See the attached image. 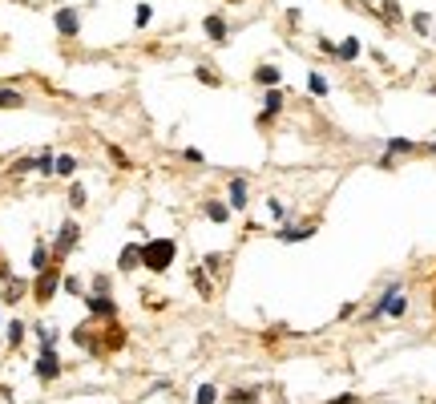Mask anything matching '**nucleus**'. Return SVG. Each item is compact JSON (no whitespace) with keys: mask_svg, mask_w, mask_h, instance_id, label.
I'll list each match as a JSON object with an SVG mask.
<instances>
[{"mask_svg":"<svg viewBox=\"0 0 436 404\" xmlns=\"http://www.w3.org/2000/svg\"><path fill=\"white\" fill-rule=\"evenodd\" d=\"M174 259H178V242L174 239H150L142 242V267L145 271H170L174 267Z\"/></svg>","mask_w":436,"mask_h":404,"instance_id":"obj_1","label":"nucleus"},{"mask_svg":"<svg viewBox=\"0 0 436 404\" xmlns=\"http://www.w3.org/2000/svg\"><path fill=\"white\" fill-rule=\"evenodd\" d=\"M404 311H408V299H404V291L392 283V287L384 291V299L371 307V315H392V320H400Z\"/></svg>","mask_w":436,"mask_h":404,"instance_id":"obj_2","label":"nucleus"},{"mask_svg":"<svg viewBox=\"0 0 436 404\" xmlns=\"http://www.w3.org/2000/svg\"><path fill=\"white\" fill-rule=\"evenodd\" d=\"M77 239H81L77 219H65L61 230H57V239H53V259H65L69 251H73V247H77Z\"/></svg>","mask_w":436,"mask_h":404,"instance_id":"obj_3","label":"nucleus"},{"mask_svg":"<svg viewBox=\"0 0 436 404\" xmlns=\"http://www.w3.org/2000/svg\"><path fill=\"white\" fill-rule=\"evenodd\" d=\"M57 283H61V271H57V263L48 267V271L37 275V283H32V295H37V304H48L53 295H57Z\"/></svg>","mask_w":436,"mask_h":404,"instance_id":"obj_4","label":"nucleus"},{"mask_svg":"<svg viewBox=\"0 0 436 404\" xmlns=\"http://www.w3.org/2000/svg\"><path fill=\"white\" fill-rule=\"evenodd\" d=\"M53 25H57V32H61V37H77V32H81V16H77V8H57Z\"/></svg>","mask_w":436,"mask_h":404,"instance_id":"obj_5","label":"nucleus"},{"mask_svg":"<svg viewBox=\"0 0 436 404\" xmlns=\"http://www.w3.org/2000/svg\"><path fill=\"white\" fill-rule=\"evenodd\" d=\"M37 376H41V380H57V376H61V360H57L53 348L41 352V360H37Z\"/></svg>","mask_w":436,"mask_h":404,"instance_id":"obj_6","label":"nucleus"},{"mask_svg":"<svg viewBox=\"0 0 436 404\" xmlns=\"http://www.w3.org/2000/svg\"><path fill=\"white\" fill-rule=\"evenodd\" d=\"M85 307H89V315H101V320H110L113 311H117V304H113L110 295H85Z\"/></svg>","mask_w":436,"mask_h":404,"instance_id":"obj_7","label":"nucleus"},{"mask_svg":"<svg viewBox=\"0 0 436 404\" xmlns=\"http://www.w3.org/2000/svg\"><path fill=\"white\" fill-rule=\"evenodd\" d=\"M117 267H121V271H138V267H142V242H126L121 255H117Z\"/></svg>","mask_w":436,"mask_h":404,"instance_id":"obj_8","label":"nucleus"},{"mask_svg":"<svg viewBox=\"0 0 436 404\" xmlns=\"http://www.w3.org/2000/svg\"><path fill=\"white\" fill-rule=\"evenodd\" d=\"M202 214H206L210 223H226V219H230V202H218V198H206V202H202Z\"/></svg>","mask_w":436,"mask_h":404,"instance_id":"obj_9","label":"nucleus"},{"mask_svg":"<svg viewBox=\"0 0 436 404\" xmlns=\"http://www.w3.org/2000/svg\"><path fill=\"white\" fill-rule=\"evenodd\" d=\"M246 178H230V210H246Z\"/></svg>","mask_w":436,"mask_h":404,"instance_id":"obj_10","label":"nucleus"},{"mask_svg":"<svg viewBox=\"0 0 436 404\" xmlns=\"http://www.w3.org/2000/svg\"><path fill=\"white\" fill-rule=\"evenodd\" d=\"M315 235V226L307 223V226H279V239L283 242H303V239H311Z\"/></svg>","mask_w":436,"mask_h":404,"instance_id":"obj_11","label":"nucleus"},{"mask_svg":"<svg viewBox=\"0 0 436 404\" xmlns=\"http://www.w3.org/2000/svg\"><path fill=\"white\" fill-rule=\"evenodd\" d=\"M202 29H206V37L214 41V45H223V41H226V20H223V16H206V20H202Z\"/></svg>","mask_w":436,"mask_h":404,"instance_id":"obj_12","label":"nucleus"},{"mask_svg":"<svg viewBox=\"0 0 436 404\" xmlns=\"http://www.w3.org/2000/svg\"><path fill=\"white\" fill-rule=\"evenodd\" d=\"M255 81H258V85H267V89H279L283 73H279L275 65H258V69H255Z\"/></svg>","mask_w":436,"mask_h":404,"instance_id":"obj_13","label":"nucleus"},{"mask_svg":"<svg viewBox=\"0 0 436 404\" xmlns=\"http://www.w3.org/2000/svg\"><path fill=\"white\" fill-rule=\"evenodd\" d=\"M279 110H283V93H279V89H271V93L263 97V117H258V122H271Z\"/></svg>","mask_w":436,"mask_h":404,"instance_id":"obj_14","label":"nucleus"},{"mask_svg":"<svg viewBox=\"0 0 436 404\" xmlns=\"http://www.w3.org/2000/svg\"><path fill=\"white\" fill-rule=\"evenodd\" d=\"M53 174H57V178H73V174H77V158H73V154H57Z\"/></svg>","mask_w":436,"mask_h":404,"instance_id":"obj_15","label":"nucleus"},{"mask_svg":"<svg viewBox=\"0 0 436 404\" xmlns=\"http://www.w3.org/2000/svg\"><path fill=\"white\" fill-rule=\"evenodd\" d=\"M32 271H37V275L48 271V247H45V242H37V247H32Z\"/></svg>","mask_w":436,"mask_h":404,"instance_id":"obj_16","label":"nucleus"},{"mask_svg":"<svg viewBox=\"0 0 436 404\" xmlns=\"http://www.w3.org/2000/svg\"><path fill=\"white\" fill-rule=\"evenodd\" d=\"M20 105H25V97L16 89H0V110H20Z\"/></svg>","mask_w":436,"mask_h":404,"instance_id":"obj_17","label":"nucleus"},{"mask_svg":"<svg viewBox=\"0 0 436 404\" xmlns=\"http://www.w3.org/2000/svg\"><path fill=\"white\" fill-rule=\"evenodd\" d=\"M336 57H343V61H352V57H359V41H355V37H348L343 45H336Z\"/></svg>","mask_w":436,"mask_h":404,"instance_id":"obj_18","label":"nucleus"},{"mask_svg":"<svg viewBox=\"0 0 436 404\" xmlns=\"http://www.w3.org/2000/svg\"><path fill=\"white\" fill-rule=\"evenodd\" d=\"M412 150H416V142H408V138H392V142H388V158H392V154H412Z\"/></svg>","mask_w":436,"mask_h":404,"instance_id":"obj_19","label":"nucleus"},{"mask_svg":"<svg viewBox=\"0 0 436 404\" xmlns=\"http://www.w3.org/2000/svg\"><path fill=\"white\" fill-rule=\"evenodd\" d=\"M214 400H218V388L214 384H202L198 388V396H194V404H214Z\"/></svg>","mask_w":436,"mask_h":404,"instance_id":"obj_20","label":"nucleus"},{"mask_svg":"<svg viewBox=\"0 0 436 404\" xmlns=\"http://www.w3.org/2000/svg\"><path fill=\"white\" fill-rule=\"evenodd\" d=\"M150 16H154V4H138V13H133V25H138V29H145V25H150Z\"/></svg>","mask_w":436,"mask_h":404,"instance_id":"obj_21","label":"nucleus"},{"mask_svg":"<svg viewBox=\"0 0 436 404\" xmlns=\"http://www.w3.org/2000/svg\"><path fill=\"white\" fill-rule=\"evenodd\" d=\"M53 162H57V154H37V174H53Z\"/></svg>","mask_w":436,"mask_h":404,"instance_id":"obj_22","label":"nucleus"},{"mask_svg":"<svg viewBox=\"0 0 436 404\" xmlns=\"http://www.w3.org/2000/svg\"><path fill=\"white\" fill-rule=\"evenodd\" d=\"M69 207H85V186H81V182L69 186Z\"/></svg>","mask_w":436,"mask_h":404,"instance_id":"obj_23","label":"nucleus"},{"mask_svg":"<svg viewBox=\"0 0 436 404\" xmlns=\"http://www.w3.org/2000/svg\"><path fill=\"white\" fill-rule=\"evenodd\" d=\"M20 295H25V283H20V279H13V283H8V291H4V304H16Z\"/></svg>","mask_w":436,"mask_h":404,"instance_id":"obj_24","label":"nucleus"},{"mask_svg":"<svg viewBox=\"0 0 436 404\" xmlns=\"http://www.w3.org/2000/svg\"><path fill=\"white\" fill-rule=\"evenodd\" d=\"M230 404H255V392L251 388H234L230 392Z\"/></svg>","mask_w":436,"mask_h":404,"instance_id":"obj_25","label":"nucleus"},{"mask_svg":"<svg viewBox=\"0 0 436 404\" xmlns=\"http://www.w3.org/2000/svg\"><path fill=\"white\" fill-rule=\"evenodd\" d=\"M307 89H311L315 97H323V93H327V81H323L319 73H311V77H307Z\"/></svg>","mask_w":436,"mask_h":404,"instance_id":"obj_26","label":"nucleus"},{"mask_svg":"<svg viewBox=\"0 0 436 404\" xmlns=\"http://www.w3.org/2000/svg\"><path fill=\"white\" fill-rule=\"evenodd\" d=\"M29 170H37V158H16L13 162V174H29Z\"/></svg>","mask_w":436,"mask_h":404,"instance_id":"obj_27","label":"nucleus"},{"mask_svg":"<svg viewBox=\"0 0 436 404\" xmlns=\"http://www.w3.org/2000/svg\"><path fill=\"white\" fill-rule=\"evenodd\" d=\"M20 339H25V323H8V344H20Z\"/></svg>","mask_w":436,"mask_h":404,"instance_id":"obj_28","label":"nucleus"},{"mask_svg":"<svg viewBox=\"0 0 436 404\" xmlns=\"http://www.w3.org/2000/svg\"><path fill=\"white\" fill-rule=\"evenodd\" d=\"M110 158L117 162L121 170H126V166H129V158H126V150H121V145H110Z\"/></svg>","mask_w":436,"mask_h":404,"instance_id":"obj_29","label":"nucleus"},{"mask_svg":"<svg viewBox=\"0 0 436 404\" xmlns=\"http://www.w3.org/2000/svg\"><path fill=\"white\" fill-rule=\"evenodd\" d=\"M267 210H271V219H287V207H283L279 198H271V202H267Z\"/></svg>","mask_w":436,"mask_h":404,"instance_id":"obj_30","label":"nucleus"},{"mask_svg":"<svg viewBox=\"0 0 436 404\" xmlns=\"http://www.w3.org/2000/svg\"><path fill=\"white\" fill-rule=\"evenodd\" d=\"M202 263H206V271H214V275H218V267H223L226 259H223V255H206Z\"/></svg>","mask_w":436,"mask_h":404,"instance_id":"obj_31","label":"nucleus"},{"mask_svg":"<svg viewBox=\"0 0 436 404\" xmlns=\"http://www.w3.org/2000/svg\"><path fill=\"white\" fill-rule=\"evenodd\" d=\"M93 291H97V295H110V279H105V275H97V279H93Z\"/></svg>","mask_w":436,"mask_h":404,"instance_id":"obj_32","label":"nucleus"},{"mask_svg":"<svg viewBox=\"0 0 436 404\" xmlns=\"http://www.w3.org/2000/svg\"><path fill=\"white\" fill-rule=\"evenodd\" d=\"M65 291H69V295H81V279H77V275H69V279H65Z\"/></svg>","mask_w":436,"mask_h":404,"instance_id":"obj_33","label":"nucleus"},{"mask_svg":"<svg viewBox=\"0 0 436 404\" xmlns=\"http://www.w3.org/2000/svg\"><path fill=\"white\" fill-rule=\"evenodd\" d=\"M198 81H202V85H218V77H214L210 69H198Z\"/></svg>","mask_w":436,"mask_h":404,"instance_id":"obj_34","label":"nucleus"},{"mask_svg":"<svg viewBox=\"0 0 436 404\" xmlns=\"http://www.w3.org/2000/svg\"><path fill=\"white\" fill-rule=\"evenodd\" d=\"M331 404H359V396H339V400H331Z\"/></svg>","mask_w":436,"mask_h":404,"instance_id":"obj_35","label":"nucleus"},{"mask_svg":"<svg viewBox=\"0 0 436 404\" xmlns=\"http://www.w3.org/2000/svg\"><path fill=\"white\" fill-rule=\"evenodd\" d=\"M432 154H436V142H432Z\"/></svg>","mask_w":436,"mask_h":404,"instance_id":"obj_36","label":"nucleus"}]
</instances>
